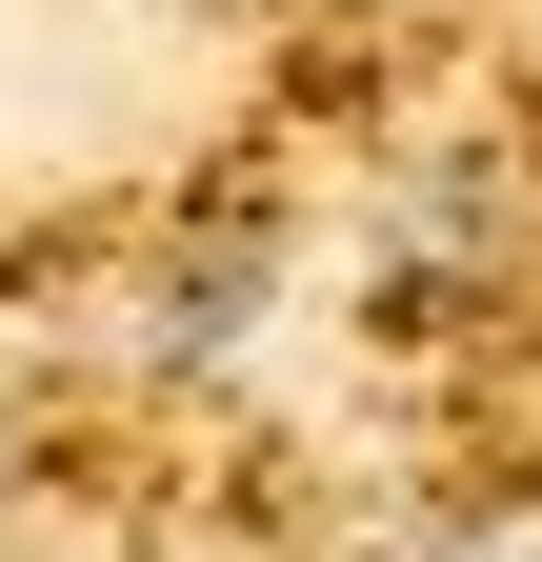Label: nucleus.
<instances>
[{
    "label": "nucleus",
    "mask_w": 542,
    "mask_h": 562,
    "mask_svg": "<svg viewBox=\"0 0 542 562\" xmlns=\"http://www.w3.org/2000/svg\"><path fill=\"white\" fill-rule=\"evenodd\" d=\"M0 503H21V422H0Z\"/></svg>",
    "instance_id": "obj_1"
}]
</instances>
